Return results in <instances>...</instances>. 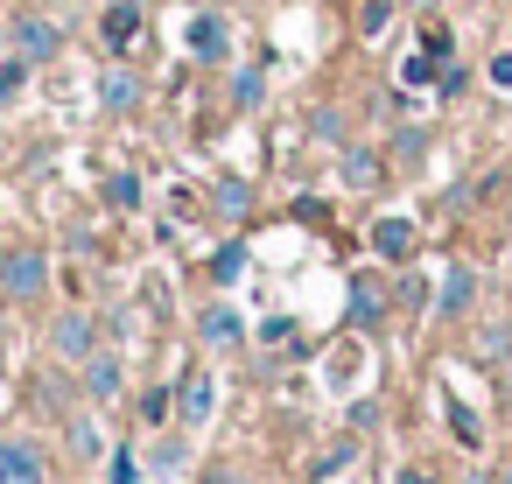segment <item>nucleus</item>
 I'll use <instances>...</instances> for the list:
<instances>
[{
	"label": "nucleus",
	"mask_w": 512,
	"mask_h": 484,
	"mask_svg": "<svg viewBox=\"0 0 512 484\" xmlns=\"http://www.w3.org/2000/svg\"><path fill=\"white\" fill-rule=\"evenodd\" d=\"M50 351H57L64 365H85V358L99 351V323H92L85 309H64V316L50 323Z\"/></svg>",
	"instance_id": "3"
},
{
	"label": "nucleus",
	"mask_w": 512,
	"mask_h": 484,
	"mask_svg": "<svg viewBox=\"0 0 512 484\" xmlns=\"http://www.w3.org/2000/svg\"><path fill=\"white\" fill-rule=\"evenodd\" d=\"M491 484H512V470H498V477H491Z\"/></svg>",
	"instance_id": "35"
},
{
	"label": "nucleus",
	"mask_w": 512,
	"mask_h": 484,
	"mask_svg": "<svg viewBox=\"0 0 512 484\" xmlns=\"http://www.w3.org/2000/svg\"><path fill=\"white\" fill-rule=\"evenodd\" d=\"M197 337H204L211 351H232V344L246 337V323H239V309H225V302H211V309L197 316Z\"/></svg>",
	"instance_id": "9"
},
{
	"label": "nucleus",
	"mask_w": 512,
	"mask_h": 484,
	"mask_svg": "<svg viewBox=\"0 0 512 484\" xmlns=\"http://www.w3.org/2000/svg\"><path fill=\"white\" fill-rule=\"evenodd\" d=\"M8 43H15V57L36 71V64H50V57L64 50V29L43 22V15H22V22H8Z\"/></svg>",
	"instance_id": "2"
},
{
	"label": "nucleus",
	"mask_w": 512,
	"mask_h": 484,
	"mask_svg": "<svg viewBox=\"0 0 512 484\" xmlns=\"http://www.w3.org/2000/svg\"><path fill=\"white\" fill-rule=\"evenodd\" d=\"M344 183H351V190H379V183H386V162H379L372 148H351V141H344Z\"/></svg>",
	"instance_id": "13"
},
{
	"label": "nucleus",
	"mask_w": 512,
	"mask_h": 484,
	"mask_svg": "<svg viewBox=\"0 0 512 484\" xmlns=\"http://www.w3.org/2000/svg\"><path fill=\"white\" fill-rule=\"evenodd\" d=\"M372 253L393 260V267H407L414 260V218H379L372 225Z\"/></svg>",
	"instance_id": "6"
},
{
	"label": "nucleus",
	"mask_w": 512,
	"mask_h": 484,
	"mask_svg": "<svg viewBox=\"0 0 512 484\" xmlns=\"http://www.w3.org/2000/svg\"><path fill=\"white\" fill-rule=\"evenodd\" d=\"M134 414H141V428H162V421H169V414H176V400H169V393H162V386H148V393H141V400H134Z\"/></svg>",
	"instance_id": "18"
},
{
	"label": "nucleus",
	"mask_w": 512,
	"mask_h": 484,
	"mask_svg": "<svg viewBox=\"0 0 512 484\" xmlns=\"http://www.w3.org/2000/svg\"><path fill=\"white\" fill-rule=\"evenodd\" d=\"M393 484H435V470H421V463H400V470H393Z\"/></svg>",
	"instance_id": "32"
},
{
	"label": "nucleus",
	"mask_w": 512,
	"mask_h": 484,
	"mask_svg": "<svg viewBox=\"0 0 512 484\" xmlns=\"http://www.w3.org/2000/svg\"><path fill=\"white\" fill-rule=\"evenodd\" d=\"M211 211H218V218H232V225H239V218H246V211H253V190H246V183H239V176H218V183H211Z\"/></svg>",
	"instance_id": "14"
},
{
	"label": "nucleus",
	"mask_w": 512,
	"mask_h": 484,
	"mask_svg": "<svg viewBox=\"0 0 512 484\" xmlns=\"http://www.w3.org/2000/svg\"><path fill=\"white\" fill-rule=\"evenodd\" d=\"M22 71H29L22 57H0V99H8V92H22Z\"/></svg>",
	"instance_id": "29"
},
{
	"label": "nucleus",
	"mask_w": 512,
	"mask_h": 484,
	"mask_svg": "<svg viewBox=\"0 0 512 484\" xmlns=\"http://www.w3.org/2000/svg\"><path fill=\"white\" fill-rule=\"evenodd\" d=\"M470 351H477L484 365H505V358H512V323H505V316H498V323H484V330L470 337Z\"/></svg>",
	"instance_id": "15"
},
{
	"label": "nucleus",
	"mask_w": 512,
	"mask_h": 484,
	"mask_svg": "<svg viewBox=\"0 0 512 484\" xmlns=\"http://www.w3.org/2000/svg\"><path fill=\"white\" fill-rule=\"evenodd\" d=\"M407 8H435V0H407Z\"/></svg>",
	"instance_id": "36"
},
{
	"label": "nucleus",
	"mask_w": 512,
	"mask_h": 484,
	"mask_svg": "<svg viewBox=\"0 0 512 484\" xmlns=\"http://www.w3.org/2000/svg\"><path fill=\"white\" fill-rule=\"evenodd\" d=\"M449 428H456V442H463V449H484V421H477L463 400H449Z\"/></svg>",
	"instance_id": "19"
},
{
	"label": "nucleus",
	"mask_w": 512,
	"mask_h": 484,
	"mask_svg": "<svg viewBox=\"0 0 512 484\" xmlns=\"http://www.w3.org/2000/svg\"><path fill=\"white\" fill-rule=\"evenodd\" d=\"M400 85H407V92H421V85H435V57H428V50H414V57L400 64Z\"/></svg>",
	"instance_id": "21"
},
{
	"label": "nucleus",
	"mask_w": 512,
	"mask_h": 484,
	"mask_svg": "<svg viewBox=\"0 0 512 484\" xmlns=\"http://www.w3.org/2000/svg\"><path fill=\"white\" fill-rule=\"evenodd\" d=\"M106 36H113V43H134V36H141V0H113Z\"/></svg>",
	"instance_id": "17"
},
{
	"label": "nucleus",
	"mask_w": 512,
	"mask_h": 484,
	"mask_svg": "<svg viewBox=\"0 0 512 484\" xmlns=\"http://www.w3.org/2000/svg\"><path fill=\"white\" fill-rule=\"evenodd\" d=\"M393 15H400V0H365V8H358V36L379 43V36L393 29Z\"/></svg>",
	"instance_id": "16"
},
{
	"label": "nucleus",
	"mask_w": 512,
	"mask_h": 484,
	"mask_svg": "<svg viewBox=\"0 0 512 484\" xmlns=\"http://www.w3.org/2000/svg\"><path fill=\"white\" fill-rule=\"evenodd\" d=\"M260 99H267V78H260V71H239V78H232V106H239V113H253Z\"/></svg>",
	"instance_id": "20"
},
{
	"label": "nucleus",
	"mask_w": 512,
	"mask_h": 484,
	"mask_svg": "<svg viewBox=\"0 0 512 484\" xmlns=\"http://www.w3.org/2000/svg\"><path fill=\"white\" fill-rule=\"evenodd\" d=\"M148 463H155L162 477H176V470L190 463V449H183V442H155V449H148Z\"/></svg>",
	"instance_id": "26"
},
{
	"label": "nucleus",
	"mask_w": 512,
	"mask_h": 484,
	"mask_svg": "<svg viewBox=\"0 0 512 484\" xmlns=\"http://www.w3.org/2000/svg\"><path fill=\"white\" fill-rule=\"evenodd\" d=\"M43 281H50L43 246H15V253H0V295H8V302H36V295H43Z\"/></svg>",
	"instance_id": "1"
},
{
	"label": "nucleus",
	"mask_w": 512,
	"mask_h": 484,
	"mask_svg": "<svg viewBox=\"0 0 512 484\" xmlns=\"http://www.w3.org/2000/svg\"><path fill=\"white\" fill-rule=\"evenodd\" d=\"M484 78H491V92H512V50H498V57L484 64Z\"/></svg>",
	"instance_id": "27"
},
{
	"label": "nucleus",
	"mask_w": 512,
	"mask_h": 484,
	"mask_svg": "<svg viewBox=\"0 0 512 484\" xmlns=\"http://www.w3.org/2000/svg\"><path fill=\"white\" fill-rule=\"evenodd\" d=\"M0 484H50L43 442H29V435H8V442H0Z\"/></svg>",
	"instance_id": "4"
},
{
	"label": "nucleus",
	"mask_w": 512,
	"mask_h": 484,
	"mask_svg": "<svg viewBox=\"0 0 512 484\" xmlns=\"http://www.w3.org/2000/svg\"><path fill=\"white\" fill-rule=\"evenodd\" d=\"M120 386H127V365H120L113 351H92V358H85V393H92V400L106 407V400H113Z\"/></svg>",
	"instance_id": "10"
},
{
	"label": "nucleus",
	"mask_w": 512,
	"mask_h": 484,
	"mask_svg": "<svg viewBox=\"0 0 512 484\" xmlns=\"http://www.w3.org/2000/svg\"><path fill=\"white\" fill-rule=\"evenodd\" d=\"M0 50H8V22H0Z\"/></svg>",
	"instance_id": "37"
},
{
	"label": "nucleus",
	"mask_w": 512,
	"mask_h": 484,
	"mask_svg": "<svg viewBox=\"0 0 512 484\" xmlns=\"http://www.w3.org/2000/svg\"><path fill=\"white\" fill-rule=\"evenodd\" d=\"M113 484H141V470H134V456H127V449L113 456Z\"/></svg>",
	"instance_id": "31"
},
{
	"label": "nucleus",
	"mask_w": 512,
	"mask_h": 484,
	"mask_svg": "<svg viewBox=\"0 0 512 484\" xmlns=\"http://www.w3.org/2000/svg\"><path fill=\"white\" fill-rule=\"evenodd\" d=\"M71 449H78V456H99V449H106V442H99V421H92V414H71Z\"/></svg>",
	"instance_id": "23"
},
{
	"label": "nucleus",
	"mask_w": 512,
	"mask_h": 484,
	"mask_svg": "<svg viewBox=\"0 0 512 484\" xmlns=\"http://www.w3.org/2000/svg\"><path fill=\"white\" fill-rule=\"evenodd\" d=\"M421 50L442 64V57H449V29H442V22H428V29H421Z\"/></svg>",
	"instance_id": "28"
},
{
	"label": "nucleus",
	"mask_w": 512,
	"mask_h": 484,
	"mask_svg": "<svg viewBox=\"0 0 512 484\" xmlns=\"http://www.w3.org/2000/svg\"><path fill=\"white\" fill-rule=\"evenodd\" d=\"M204 484H253V477H246V470H232V463H218V470H211Z\"/></svg>",
	"instance_id": "33"
},
{
	"label": "nucleus",
	"mask_w": 512,
	"mask_h": 484,
	"mask_svg": "<svg viewBox=\"0 0 512 484\" xmlns=\"http://www.w3.org/2000/svg\"><path fill=\"white\" fill-rule=\"evenodd\" d=\"M176 414H183L190 428H204V421L218 414V379H211V372H190V379H183V400H176Z\"/></svg>",
	"instance_id": "8"
},
{
	"label": "nucleus",
	"mask_w": 512,
	"mask_h": 484,
	"mask_svg": "<svg viewBox=\"0 0 512 484\" xmlns=\"http://www.w3.org/2000/svg\"><path fill=\"white\" fill-rule=\"evenodd\" d=\"M190 50H197L204 64H225V50H232V29H225L218 15H197V22H190Z\"/></svg>",
	"instance_id": "11"
},
{
	"label": "nucleus",
	"mask_w": 512,
	"mask_h": 484,
	"mask_svg": "<svg viewBox=\"0 0 512 484\" xmlns=\"http://www.w3.org/2000/svg\"><path fill=\"white\" fill-rule=\"evenodd\" d=\"M351 456H358V449H351V442H337V449H330V456H323V463H316V477H330V470H344V463H351Z\"/></svg>",
	"instance_id": "30"
},
{
	"label": "nucleus",
	"mask_w": 512,
	"mask_h": 484,
	"mask_svg": "<svg viewBox=\"0 0 512 484\" xmlns=\"http://www.w3.org/2000/svg\"><path fill=\"white\" fill-rule=\"evenodd\" d=\"M344 316H351V330H379V323H386V295H379V281H372V274H358V281H351Z\"/></svg>",
	"instance_id": "7"
},
{
	"label": "nucleus",
	"mask_w": 512,
	"mask_h": 484,
	"mask_svg": "<svg viewBox=\"0 0 512 484\" xmlns=\"http://www.w3.org/2000/svg\"><path fill=\"white\" fill-rule=\"evenodd\" d=\"M477 288H484V281H477V267H463V260H456V267L442 274V288H435V316H442V323H463V316L477 309Z\"/></svg>",
	"instance_id": "5"
},
{
	"label": "nucleus",
	"mask_w": 512,
	"mask_h": 484,
	"mask_svg": "<svg viewBox=\"0 0 512 484\" xmlns=\"http://www.w3.org/2000/svg\"><path fill=\"white\" fill-rule=\"evenodd\" d=\"M309 134H316V141H330V148H344V113H337V106H323V113L309 120Z\"/></svg>",
	"instance_id": "24"
},
{
	"label": "nucleus",
	"mask_w": 512,
	"mask_h": 484,
	"mask_svg": "<svg viewBox=\"0 0 512 484\" xmlns=\"http://www.w3.org/2000/svg\"><path fill=\"white\" fill-rule=\"evenodd\" d=\"M106 197H113V211H141V176H113Z\"/></svg>",
	"instance_id": "25"
},
{
	"label": "nucleus",
	"mask_w": 512,
	"mask_h": 484,
	"mask_svg": "<svg viewBox=\"0 0 512 484\" xmlns=\"http://www.w3.org/2000/svg\"><path fill=\"white\" fill-rule=\"evenodd\" d=\"M99 106H106V113H134V106H141V78H134V71H106V78H99Z\"/></svg>",
	"instance_id": "12"
},
{
	"label": "nucleus",
	"mask_w": 512,
	"mask_h": 484,
	"mask_svg": "<svg viewBox=\"0 0 512 484\" xmlns=\"http://www.w3.org/2000/svg\"><path fill=\"white\" fill-rule=\"evenodd\" d=\"M463 484H491V477H484V470H463Z\"/></svg>",
	"instance_id": "34"
},
{
	"label": "nucleus",
	"mask_w": 512,
	"mask_h": 484,
	"mask_svg": "<svg viewBox=\"0 0 512 484\" xmlns=\"http://www.w3.org/2000/svg\"><path fill=\"white\" fill-rule=\"evenodd\" d=\"M246 274V246H218L211 253V281H239Z\"/></svg>",
	"instance_id": "22"
}]
</instances>
